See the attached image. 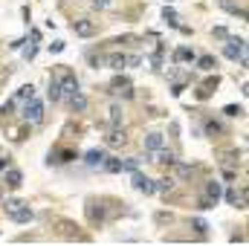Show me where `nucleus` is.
<instances>
[{"instance_id": "obj_1", "label": "nucleus", "mask_w": 249, "mask_h": 246, "mask_svg": "<svg viewBox=\"0 0 249 246\" xmlns=\"http://www.w3.org/2000/svg\"><path fill=\"white\" fill-rule=\"evenodd\" d=\"M6 214H9L12 223H29V220L35 217L32 209H29L23 200H6Z\"/></svg>"}, {"instance_id": "obj_2", "label": "nucleus", "mask_w": 249, "mask_h": 246, "mask_svg": "<svg viewBox=\"0 0 249 246\" xmlns=\"http://www.w3.org/2000/svg\"><path fill=\"white\" fill-rule=\"evenodd\" d=\"M78 159V151L75 148H55V151H50V165H67V162H75Z\"/></svg>"}, {"instance_id": "obj_3", "label": "nucleus", "mask_w": 249, "mask_h": 246, "mask_svg": "<svg viewBox=\"0 0 249 246\" xmlns=\"http://www.w3.org/2000/svg\"><path fill=\"white\" fill-rule=\"evenodd\" d=\"M23 119L26 122H41L44 119V102H38L35 96L26 102V107H23Z\"/></svg>"}, {"instance_id": "obj_4", "label": "nucleus", "mask_w": 249, "mask_h": 246, "mask_svg": "<svg viewBox=\"0 0 249 246\" xmlns=\"http://www.w3.org/2000/svg\"><path fill=\"white\" fill-rule=\"evenodd\" d=\"M58 87H61V96H67V99H70V96H75V93H78V78L67 70L61 78H58Z\"/></svg>"}, {"instance_id": "obj_5", "label": "nucleus", "mask_w": 249, "mask_h": 246, "mask_svg": "<svg viewBox=\"0 0 249 246\" xmlns=\"http://www.w3.org/2000/svg\"><path fill=\"white\" fill-rule=\"evenodd\" d=\"M223 55L232 58V61H238L241 55H247V53H244V38H229V44L223 47Z\"/></svg>"}, {"instance_id": "obj_6", "label": "nucleus", "mask_w": 249, "mask_h": 246, "mask_svg": "<svg viewBox=\"0 0 249 246\" xmlns=\"http://www.w3.org/2000/svg\"><path fill=\"white\" fill-rule=\"evenodd\" d=\"M110 93H119V96H124V99H130V96H133V87H130V81H127V78L116 75V78L110 81Z\"/></svg>"}, {"instance_id": "obj_7", "label": "nucleus", "mask_w": 249, "mask_h": 246, "mask_svg": "<svg viewBox=\"0 0 249 246\" xmlns=\"http://www.w3.org/2000/svg\"><path fill=\"white\" fill-rule=\"evenodd\" d=\"M3 183L9 185V188H20V185H23V174H20L18 168H12V165H9V168L3 171Z\"/></svg>"}, {"instance_id": "obj_8", "label": "nucleus", "mask_w": 249, "mask_h": 246, "mask_svg": "<svg viewBox=\"0 0 249 246\" xmlns=\"http://www.w3.org/2000/svg\"><path fill=\"white\" fill-rule=\"evenodd\" d=\"M226 200L232 203V206H238V209H247V188H229L226 191Z\"/></svg>"}, {"instance_id": "obj_9", "label": "nucleus", "mask_w": 249, "mask_h": 246, "mask_svg": "<svg viewBox=\"0 0 249 246\" xmlns=\"http://www.w3.org/2000/svg\"><path fill=\"white\" fill-rule=\"evenodd\" d=\"M133 188L142 191V194H154V180H148V177H142L139 171H133Z\"/></svg>"}, {"instance_id": "obj_10", "label": "nucleus", "mask_w": 249, "mask_h": 246, "mask_svg": "<svg viewBox=\"0 0 249 246\" xmlns=\"http://www.w3.org/2000/svg\"><path fill=\"white\" fill-rule=\"evenodd\" d=\"M105 151H99V148H93V151H87V157H84V162H87V168H102V162H105Z\"/></svg>"}, {"instance_id": "obj_11", "label": "nucleus", "mask_w": 249, "mask_h": 246, "mask_svg": "<svg viewBox=\"0 0 249 246\" xmlns=\"http://www.w3.org/2000/svg\"><path fill=\"white\" fill-rule=\"evenodd\" d=\"M220 194H223V188H220V183H217V180H212V183H206V200H209V203H214V206H217V200H220Z\"/></svg>"}, {"instance_id": "obj_12", "label": "nucleus", "mask_w": 249, "mask_h": 246, "mask_svg": "<svg viewBox=\"0 0 249 246\" xmlns=\"http://www.w3.org/2000/svg\"><path fill=\"white\" fill-rule=\"evenodd\" d=\"M214 90H217V75H214V78H206V81L200 84V90H197V99H209Z\"/></svg>"}, {"instance_id": "obj_13", "label": "nucleus", "mask_w": 249, "mask_h": 246, "mask_svg": "<svg viewBox=\"0 0 249 246\" xmlns=\"http://www.w3.org/2000/svg\"><path fill=\"white\" fill-rule=\"evenodd\" d=\"M105 64L113 67V70H122V67H127V55L124 53H110V55H105Z\"/></svg>"}, {"instance_id": "obj_14", "label": "nucleus", "mask_w": 249, "mask_h": 246, "mask_svg": "<svg viewBox=\"0 0 249 246\" xmlns=\"http://www.w3.org/2000/svg\"><path fill=\"white\" fill-rule=\"evenodd\" d=\"M174 61H180V64H191V61H197V53H194L191 47H180V50L174 53Z\"/></svg>"}, {"instance_id": "obj_15", "label": "nucleus", "mask_w": 249, "mask_h": 246, "mask_svg": "<svg viewBox=\"0 0 249 246\" xmlns=\"http://www.w3.org/2000/svg\"><path fill=\"white\" fill-rule=\"evenodd\" d=\"M72 32H75V35H81V38H87V35H93V32H96V26H93L90 20H75V23H72Z\"/></svg>"}, {"instance_id": "obj_16", "label": "nucleus", "mask_w": 249, "mask_h": 246, "mask_svg": "<svg viewBox=\"0 0 249 246\" xmlns=\"http://www.w3.org/2000/svg\"><path fill=\"white\" fill-rule=\"evenodd\" d=\"M162 145H165V139H162V133H148V136H145V148H148L151 154H154V151H160Z\"/></svg>"}, {"instance_id": "obj_17", "label": "nucleus", "mask_w": 249, "mask_h": 246, "mask_svg": "<svg viewBox=\"0 0 249 246\" xmlns=\"http://www.w3.org/2000/svg\"><path fill=\"white\" fill-rule=\"evenodd\" d=\"M154 162H160V165H174V162H177V157H174L171 151L160 148V151H154Z\"/></svg>"}, {"instance_id": "obj_18", "label": "nucleus", "mask_w": 249, "mask_h": 246, "mask_svg": "<svg viewBox=\"0 0 249 246\" xmlns=\"http://www.w3.org/2000/svg\"><path fill=\"white\" fill-rule=\"evenodd\" d=\"M87 217H90V223H102L105 220V209L99 203H90L87 206Z\"/></svg>"}, {"instance_id": "obj_19", "label": "nucleus", "mask_w": 249, "mask_h": 246, "mask_svg": "<svg viewBox=\"0 0 249 246\" xmlns=\"http://www.w3.org/2000/svg\"><path fill=\"white\" fill-rule=\"evenodd\" d=\"M70 107H72V113H81V110H87V99L81 93H75V96H70Z\"/></svg>"}, {"instance_id": "obj_20", "label": "nucleus", "mask_w": 249, "mask_h": 246, "mask_svg": "<svg viewBox=\"0 0 249 246\" xmlns=\"http://www.w3.org/2000/svg\"><path fill=\"white\" fill-rule=\"evenodd\" d=\"M107 142H110V145H124V142H127V139H124V130L119 127V124H113V130H110Z\"/></svg>"}, {"instance_id": "obj_21", "label": "nucleus", "mask_w": 249, "mask_h": 246, "mask_svg": "<svg viewBox=\"0 0 249 246\" xmlns=\"http://www.w3.org/2000/svg\"><path fill=\"white\" fill-rule=\"evenodd\" d=\"M197 67H200L203 72H212V70L217 67V61H214L212 55H200V58H197Z\"/></svg>"}, {"instance_id": "obj_22", "label": "nucleus", "mask_w": 249, "mask_h": 246, "mask_svg": "<svg viewBox=\"0 0 249 246\" xmlns=\"http://www.w3.org/2000/svg\"><path fill=\"white\" fill-rule=\"evenodd\" d=\"M220 133H223V124L220 122H214V119L206 122V136H220Z\"/></svg>"}, {"instance_id": "obj_23", "label": "nucleus", "mask_w": 249, "mask_h": 246, "mask_svg": "<svg viewBox=\"0 0 249 246\" xmlns=\"http://www.w3.org/2000/svg\"><path fill=\"white\" fill-rule=\"evenodd\" d=\"M223 113H226L229 119H238V116H244V107H241V105H226Z\"/></svg>"}, {"instance_id": "obj_24", "label": "nucleus", "mask_w": 249, "mask_h": 246, "mask_svg": "<svg viewBox=\"0 0 249 246\" xmlns=\"http://www.w3.org/2000/svg\"><path fill=\"white\" fill-rule=\"evenodd\" d=\"M64 96H61V87H58V81H53L50 84V102H61Z\"/></svg>"}, {"instance_id": "obj_25", "label": "nucleus", "mask_w": 249, "mask_h": 246, "mask_svg": "<svg viewBox=\"0 0 249 246\" xmlns=\"http://www.w3.org/2000/svg\"><path fill=\"white\" fill-rule=\"evenodd\" d=\"M32 96H35V87H32V84H26V87H20V90H18V99H26V102H29Z\"/></svg>"}, {"instance_id": "obj_26", "label": "nucleus", "mask_w": 249, "mask_h": 246, "mask_svg": "<svg viewBox=\"0 0 249 246\" xmlns=\"http://www.w3.org/2000/svg\"><path fill=\"white\" fill-rule=\"evenodd\" d=\"M174 188V180H157V185H154V191H171Z\"/></svg>"}, {"instance_id": "obj_27", "label": "nucleus", "mask_w": 249, "mask_h": 246, "mask_svg": "<svg viewBox=\"0 0 249 246\" xmlns=\"http://www.w3.org/2000/svg\"><path fill=\"white\" fill-rule=\"evenodd\" d=\"M110 122H113V124L122 122V107H119V105H113V107H110Z\"/></svg>"}, {"instance_id": "obj_28", "label": "nucleus", "mask_w": 249, "mask_h": 246, "mask_svg": "<svg viewBox=\"0 0 249 246\" xmlns=\"http://www.w3.org/2000/svg\"><path fill=\"white\" fill-rule=\"evenodd\" d=\"M162 18H165L171 26H177V15H174V9H165V12H162Z\"/></svg>"}, {"instance_id": "obj_29", "label": "nucleus", "mask_w": 249, "mask_h": 246, "mask_svg": "<svg viewBox=\"0 0 249 246\" xmlns=\"http://www.w3.org/2000/svg\"><path fill=\"white\" fill-rule=\"evenodd\" d=\"M35 55H38V47H35V44H32V47H26V50H23V58H26V61H32V58H35Z\"/></svg>"}, {"instance_id": "obj_30", "label": "nucleus", "mask_w": 249, "mask_h": 246, "mask_svg": "<svg viewBox=\"0 0 249 246\" xmlns=\"http://www.w3.org/2000/svg\"><path fill=\"white\" fill-rule=\"evenodd\" d=\"M177 174L186 180V177H191V174H194V168H191V165H180V168H177Z\"/></svg>"}, {"instance_id": "obj_31", "label": "nucleus", "mask_w": 249, "mask_h": 246, "mask_svg": "<svg viewBox=\"0 0 249 246\" xmlns=\"http://www.w3.org/2000/svg\"><path fill=\"white\" fill-rule=\"evenodd\" d=\"M194 229H197L200 235H206V229H209V226H206V220H194Z\"/></svg>"}, {"instance_id": "obj_32", "label": "nucleus", "mask_w": 249, "mask_h": 246, "mask_svg": "<svg viewBox=\"0 0 249 246\" xmlns=\"http://www.w3.org/2000/svg\"><path fill=\"white\" fill-rule=\"evenodd\" d=\"M9 165H12V159H9V157H0V174H3Z\"/></svg>"}, {"instance_id": "obj_33", "label": "nucleus", "mask_w": 249, "mask_h": 246, "mask_svg": "<svg viewBox=\"0 0 249 246\" xmlns=\"http://www.w3.org/2000/svg\"><path fill=\"white\" fill-rule=\"evenodd\" d=\"M50 50H53V53H61V50H64V41H55V44H53Z\"/></svg>"}, {"instance_id": "obj_34", "label": "nucleus", "mask_w": 249, "mask_h": 246, "mask_svg": "<svg viewBox=\"0 0 249 246\" xmlns=\"http://www.w3.org/2000/svg\"><path fill=\"white\" fill-rule=\"evenodd\" d=\"M96 6H99V9H105V6H110V0H96Z\"/></svg>"}]
</instances>
